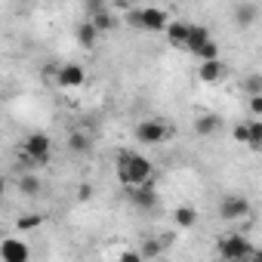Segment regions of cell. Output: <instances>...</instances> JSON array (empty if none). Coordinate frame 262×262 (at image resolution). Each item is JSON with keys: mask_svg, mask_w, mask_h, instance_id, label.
<instances>
[{"mask_svg": "<svg viewBox=\"0 0 262 262\" xmlns=\"http://www.w3.org/2000/svg\"><path fill=\"white\" fill-rule=\"evenodd\" d=\"M148 179H155V164H151L145 155H139V151H133V148H120V151H117V182H120L123 188L142 185V182H148Z\"/></svg>", "mask_w": 262, "mask_h": 262, "instance_id": "obj_1", "label": "cell"}, {"mask_svg": "<svg viewBox=\"0 0 262 262\" xmlns=\"http://www.w3.org/2000/svg\"><path fill=\"white\" fill-rule=\"evenodd\" d=\"M53 158V142L47 133H28L25 142H22V161H25V170L31 167H47Z\"/></svg>", "mask_w": 262, "mask_h": 262, "instance_id": "obj_2", "label": "cell"}, {"mask_svg": "<svg viewBox=\"0 0 262 262\" xmlns=\"http://www.w3.org/2000/svg\"><path fill=\"white\" fill-rule=\"evenodd\" d=\"M126 19L133 22L136 28H142V31H167V25H170V16H167V10H161V7L129 10V16H126Z\"/></svg>", "mask_w": 262, "mask_h": 262, "instance_id": "obj_3", "label": "cell"}, {"mask_svg": "<svg viewBox=\"0 0 262 262\" xmlns=\"http://www.w3.org/2000/svg\"><path fill=\"white\" fill-rule=\"evenodd\" d=\"M216 253H219L222 259H231V262H237V259H253V247H250V241H247L244 234H222V237L216 241Z\"/></svg>", "mask_w": 262, "mask_h": 262, "instance_id": "obj_4", "label": "cell"}, {"mask_svg": "<svg viewBox=\"0 0 262 262\" xmlns=\"http://www.w3.org/2000/svg\"><path fill=\"white\" fill-rule=\"evenodd\" d=\"M83 19H90L102 34H108V31L117 25V19H114V13L108 10L105 0H83Z\"/></svg>", "mask_w": 262, "mask_h": 262, "instance_id": "obj_5", "label": "cell"}, {"mask_svg": "<svg viewBox=\"0 0 262 262\" xmlns=\"http://www.w3.org/2000/svg\"><path fill=\"white\" fill-rule=\"evenodd\" d=\"M250 213H253V207H250V201H247V198H241V194H225V198L219 201V216H222V219H228V222L247 219Z\"/></svg>", "mask_w": 262, "mask_h": 262, "instance_id": "obj_6", "label": "cell"}, {"mask_svg": "<svg viewBox=\"0 0 262 262\" xmlns=\"http://www.w3.org/2000/svg\"><path fill=\"white\" fill-rule=\"evenodd\" d=\"M167 136H170V129H167V123L164 120H142L139 126H136V139L139 142H145V145H161V142H167Z\"/></svg>", "mask_w": 262, "mask_h": 262, "instance_id": "obj_7", "label": "cell"}, {"mask_svg": "<svg viewBox=\"0 0 262 262\" xmlns=\"http://www.w3.org/2000/svg\"><path fill=\"white\" fill-rule=\"evenodd\" d=\"M126 194H129V201H133V207H139V210H151V207L158 204L155 179H148V182H142V185H133V188H126Z\"/></svg>", "mask_w": 262, "mask_h": 262, "instance_id": "obj_8", "label": "cell"}, {"mask_svg": "<svg viewBox=\"0 0 262 262\" xmlns=\"http://www.w3.org/2000/svg\"><path fill=\"white\" fill-rule=\"evenodd\" d=\"M56 83H59L62 90H80V86L86 83V71H83L80 65L68 62V65H62V68H59V74H56Z\"/></svg>", "mask_w": 262, "mask_h": 262, "instance_id": "obj_9", "label": "cell"}, {"mask_svg": "<svg viewBox=\"0 0 262 262\" xmlns=\"http://www.w3.org/2000/svg\"><path fill=\"white\" fill-rule=\"evenodd\" d=\"M31 250L25 241H16V237H7L4 244H0V259L4 262H28Z\"/></svg>", "mask_w": 262, "mask_h": 262, "instance_id": "obj_10", "label": "cell"}, {"mask_svg": "<svg viewBox=\"0 0 262 262\" xmlns=\"http://www.w3.org/2000/svg\"><path fill=\"white\" fill-rule=\"evenodd\" d=\"M222 77H225V62H222V59L198 62V80H201V83H219Z\"/></svg>", "mask_w": 262, "mask_h": 262, "instance_id": "obj_11", "label": "cell"}, {"mask_svg": "<svg viewBox=\"0 0 262 262\" xmlns=\"http://www.w3.org/2000/svg\"><path fill=\"white\" fill-rule=\"evenodd\" d=\"M99 37H102V31H99L90 19H83V22L74 28V40H77V47H83V50H93Z\"/></svg>", "mask_w": 262, "mask_h": 262, "instance_id": "obj_12", "label": "cell"}, {"mask_svg": "<svg viewBox=\"0 0 262 262\" xmlns=\"http://www.w3.org/2000/svg\"><path fill=\"white\" fill-rule=\"evenodd\" d=\"M219 126H222V120H219L216 114H198V117H194V133H198V136H213Z\"/></svg>", "mask_w": 262, "mask_h": 262, "instance_id": "obj_13", "label": "cell"}, {"mask_svg": "<svg viewBox=\"0 0 262 262\" xmlns=\"http://www.w3.org/2000/svg\"><path fill=\"white\" fill-rule=\"evenodd\" d=\"M188 31H191V25H185V22H170V25H167V40H170L173 47H182V50H185Z\"/></svg>", "mask_w": 262, "mask_h": 262, "instance_id": "obj_14", "label": "cell"}, {"mask_svg": "<svg viewBox=\"0 0 262 262\" xmlns=\"http://www.w3.org/2000/svg\"><path fill=\"white\" fill-rule=\"evenodd\" d=\"M173 222H176L179 228H194V225H198V210L188 207V204H182V207L173 210Z\"/></svg>", "mask_w": 262, "mask_h": 262, "instance_id": "obj_15", "label": "cell"}, {"mask_svg": "<svg viewBox=\"0 0 262 262\" xmlns=\"http://www.w3.org/2000/svg\"><path fill=\"white\" fill-rule=\"evenodd\" d=\"M247 145L262 151V117H253L247 120Z\"/></svg>", "mask_w": 262, "mask_h": 262, "instance_id": "obj_16", "label": "cell"}, {"mask_svg": "<svg viewBox=\"0 0 262 262\" xmlns=\"http://www.w3.org/2000/svg\"><path fill=\"white\" fill-rule=\"evenodd\" d=\"M90 136L86 133H80V129H71V133H68V148L74 151V155H83V151H90Z\"/></svg>", "mask_w": 262, "mask_h": 262, "instance_id": "obj_17", "label": "cell"}, {"mask_svg": "<svg viewBox=\"0 0 262 262\" xmlns=\"http://www.w3.org/2000/svg\"><path fill=\"white\" fill-rule=\"evenodd\" d=\"M234 22H237L241 28L253 25V22H256V7H253V4H237V7H234Z\"/></svg>", "mask_w": 262, "mask_h": 262, "instance_id": "obj_18", "label": "cell"}, {"mask_svg": "<svg viewBox=\"0 0 262 262\" xmlns=\"http://www.w3.org/2000/svg\"><path fill=\"white\" fill-rule=\"evenodd\" d=\"M210 40V31L204 28V25H191V31H188V43H185V50L188 53H194L201 43H207Z\"/></svg>", "mask_w": 262, "mask_h": 262, "instance_id": "obj_19", "label": "cell"}, {"mask_svg": "<svg viewBox=\"0 0 262 262\" xmlns=\"http://www.w3.org/2000/svg\"><path fill=\"white\" fill-rule=\"evenodd\" d=\"M191 56H194L198 62H207V59H219V43L210 37V40H207V43H201V47H198Z\"/></svg>", "mask_w": 262, "mask_h": 262, "instance_id": "obj_20", "label": "cell"}, {"mask_svg": "<svg viewBox=\"0 0 262 262\" xmlns=\"http://www.w3.org/2000/svg\"><path fill=\"white\" fill-rule=\"evenodd\" d=\"M19 188H22V194H37L40 191V179L25 173V176H19Z\"/></svg>", "mask_w": 262, "mask_h": 262, "instance_id": "obj_21", "label": "cell"}, {"mask_svg": "<svg viewBox=\"0 0 262 262\" xmlns=\"http://www.w3.org/2000/svg\"><path fill=\"white\" fill-rule=\"evenodd\" d=\"M244 93H247V96H259V93H262V74L247 77V80H244Z\"/></svg>", "mask_w": 262, "mask_h": 262, "instance_id": "obj_22", "label": "cell"}, {"mask_svg": "<svg viewBox=\"0 0 262 262\" xmlns=\"http://www.w3.org/2000/svg\"><path fill=\"white\" fill-rule=\"evenodd\" d=\"M40 216H22L19 219V231H34V228H40Z\"/></svg>", "mask_w": 262, "mask_h": 262, "instance_id": "obj_23", "label": "cell"}, {"mask_svg": "<svg viewBox=\"0 0 262 262\" xmlns=\"http://www.w3.org/2000/svg\"><path fill=\"white\" fill-rule=\"evenodd\" d=\"M231 139H234L237 145H247V120H244V123H234V126H231Z\"/></svg>", "mask_w": 262, "mask_h": 262, "instance_id": "obj_24", "label": "cell"}, {"mask_svg": "<svg viewBox=\"0 0 262 262\" xmlns=\"http://www.w3.org/2000/svg\"><path fill=\"white\" fill-rule=\"evenodd\" d=\"M161 250H164V247H161V241H148L139 253H142L145 259H155V256H161Z\"/></svg>", "mask_w": 262, "mask_h": 262, "instance_id": "obj_25", "label": "cell"}, {"mask_svg": "<svg viewBox=\"0 0 262 262\" xmlns=\"http://www.w3.org/2000/svg\"><path fill=\"white\" fill-rule=\"evenodd\" d=\"M250 114L253 117H262V93L259 96H250Z\"/></svg>", "mask_w": 262, "mask_h": 262, "instance_id": "obj_26", "label": "cell"}, {"mask_svg": "<svg viewBox=\"0 0 262 262\" xmlns=\"http://www.w3.org/2000/svg\"><path fill=\"white\" fill-rule=\"evenodd\" d=\"M90 194H93V191H90V185H80V191H77V198H80V201H90Z\"/></svg>", "mask_w": 262, "mask_h": 262, "instance_id": "obj_27", "label": "cell"}]
</instances>
